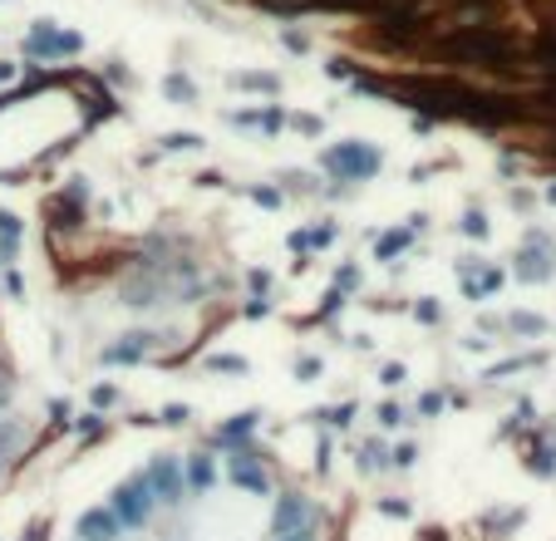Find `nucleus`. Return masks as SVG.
I'll use <instances>...</instances> for the list:
<instances>
[{
  "label": "nucleus",
  "instance_id": "obj_1",
  "mask_svg": "<svg viewBox=\"0 0 556 541\" xmlns=\"http://www.w3.org/2000/svg\"><path fill=\"white\" fill-rule=\"evenodd\" d=\"M60 541H326L315 502L237 443L157 453L118 478Z\"/></svg>",
  "mask_w": 556,
  "mask_h": 541
},
{
  "label": "nucleus",
  "instance_id": "obj_2",
  "mask_svg": "<svg viewBox=\"0 0 556 541\" xmlns=\"http://www.w3.org/2000/svg\"><path fill=\"white\" fill-rule=\"evenodd\" d=\"M15 438H21V375H15L11 344H5V330H0V468L11 458Z\"/></svg>",
  "mask_w": 556,
  "mask_h": 541
}]
</instances>
